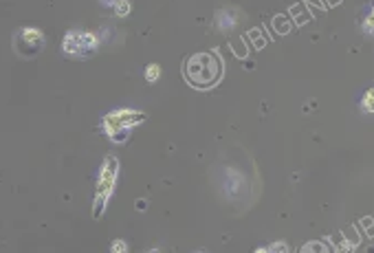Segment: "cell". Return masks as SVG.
Listing matches in <instances>:
<instances>
[{"label":"cell","instance_id":"obj_4","mask_svg":"<svg viewBox=\"0 0 374 253\" xmlns=\"http://www.w3.org/2000/svg\"><path fill=\"white\" fill-rule=\"evenodd\" d=\"M97 44V40L92 38V36H88V34H71L69 38H67V44H64V49L69 51V53H75V55H84L86 51H90L92 46Z\"/></svg>","mask_w":374,"mask_h":253},{"label":"cell","instance_id":"obj_1","mask_svg":"<svg viewBox=\"0 0 374 253\" xmlns=\"http://www.w3.org/2000/svg\"><path fill=\"white\" fill-rule=\"evenodd\" d=\"M185 75L192 86L196 88H209L214 86L223 75V64L214 53H196L190 57L185 67Z\"/></svg>","mask_w":374,"mask_h":253},{"label":"cell","instance_id":"obj_9","mask_svg":"<svg viewBox=\"0 0 374 253\" xmlns=\"http://www.w3.org/2000/svg\"><path fill=\"white\" fill-rule=\"evenodd\" d=\"M113 253H128V245L123 240H115L113 242Z\"/></svg>","mask_w":374,"mask_h":253},{"label":"cell","instance_id":"obj_3","mask_svg":"<svg viewBox=\"0 0 374 253\" xmlns=\"http://www.w3.org/2000/svg\"><path fill=\"white\" fill-rule=\"evenodd\" d=\"M144 121V115L141 113H132V110H121V113H115V115H108L106 117V125L108 130H117V128H132V125L141 123Z\"/></svg>","mask_w":374,"mask_h":253},{"label":"cell","instance_id":"obj_7","mask_svg":"<svg viewBox=\"0 0 374 253\" xmlns=\"http://www.w3.org/2000/svg\"><path fill=\"white\" fill-rule=\"evenodd\" d=\"M159 67L157 64H152V67H148L146 69V77H148V82H154V80H159Z\"/></svg>","mask_w":374,"mask_h":253},{"label":"cell","instance_id":"obj_2","mask_svg":"<svg viewBox=\"0 0 374 253\" xmlns=\"http://www.w3.org/2000/svg\"><path fill=\"white\" fill-rule=\"evenodd\" d=\"M115 174H117V159H113V156H108L106 167H104V172H102V183H99V205H95V216H99L102 210H104L106 196L111 194V189H113Z\"/></svg>","mask_w":374,"mask_h":253},{"label":"cell","instance_id":"obj_11","mask_svg":"<svg viewBox=\"0 0 374 253\" xmlns=\"http://www.w3.org/2000/svg\"><path fill=\"white\" fill-rule=\"evenodd\" d=\"M256 253H269V251H267V249H258Z\"/></svg>","mask_w":374,"mask_h":253},{"label":"cell","instance_id":"obj_10","mask_svg":"<svg viewBox=\"0 0 374 253\" xmlns=\"http://www.w3.org/2000/svg\"><path fill=\"white\" fill-rule=\"evenodd\" d=\"M366 108H368V110L372 108V95H368V97H366Z\"/></svg>","mask_w":374,"mask_h":253},{"label":"cell","instance_id":"obj_6","mask_svg":"<svg viewBox=\"0 0 374 253\" xmlns=\"http://www.w3.org/2000/svg\"><path fill=\"white\" fill-rule=\"evenodd\" d=\"M300 253H333V249L324 242H308L300 249Z\"/></svg>","mask_w":374,"mask_h":253},{"label":"cell","instance_id":"obj_8","mask_svg":"<svg viewBox=\"0 0 374 253\" xmlns=\"http://www.w3.org/2000/svg\"><path fill=\"white\" fill-rule=\"evenodd\" d=\"M267 251H269V253H289V247H286L284 242H275V245H271Z\"/></svg>","mask_w":374,"mask_h":253},{"label":"cell","instance_id":"obj_5","mask_svg":"<svg viewBox=\"0 0 374 253\" xmlns=\"http://www.w3.org/2000/svg\"><path fill=\"white\" fill-rule=\"evenodd\" d=\"M20 36L27 38V55L31 53H38L42 49V44H44V36L40 34L38 29H25L20 31Z\"/></svg>","mask_w":374,"mask_h":253}]
</instances>
